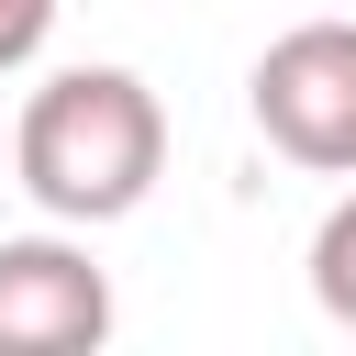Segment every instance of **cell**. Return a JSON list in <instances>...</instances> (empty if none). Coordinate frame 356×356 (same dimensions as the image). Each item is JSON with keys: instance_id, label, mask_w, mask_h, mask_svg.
I'll use <instances>...</instances> for the list:
<instances>
[{"instance_id": "obj_1", "label": "cell", "mask_w": 356, "mask_h": 356, "mask_svg": "<svg viewBox=\"0 0 356 356\" xmlns=\"http://www.w3.org/2000/svg\"><path fill=\"white\" fill-rule=\"evenodd\" d=\"M156 167H167V111L134 67H56L11 122V178L33 189V211L78 234L145 211Z\"/></svg>"}, {"instance_id": "obj_2", "label": "cell", "mask_w": 356, "mask_h": 356, "mask_svg": "<svg viewBox=\"0 0 356 356\" xmlns=\"http://www.w3.org/2000/svg\"><path fill=\"white\" fill-rule=\"evenodd\" d=\"M256 134L312 167V178H356V22H289L256 78H245Z\"/></svg>"}, {"instance_id": "obj_4", "label": "cell", "mask_w": 356, "mask_h": 356, "mask_svg": "<svg viewBox=\"0 0 356 356\" xmlns=\"http://www.w3.org/2000/svg\"><path fill=\"white\" fill-rule=\"evenodd\" d=\"M312 300H323V323L356 334V200H334L312 234Z\"/></svg>"}, {"instance_id": "obj_3", "label": "cell", "mask_w": 356, "mask_h": 356, "mask_svg": "<svg viewBox=\"0 0 356 356\" xmlns=\"http://www.w3.org/2000/svg\"><path fill=\"white\" fill-rule=\"evenodd\" d=\"M111 334V278L67 234H11L0 245V356H78Z\"/></svg>"}, {"instance_id": "obj_5", "label": "cell", "mask_w": 356, "mask_h": 356, "mask_svg": "<svg viewBox=\"0 0 356 356\" xmlns=\"http://www.w3.org/2000/svg\"><path fill=\"white\" fill-rule=\"evenodd\" d=\"M44 33H56V0H0V78H11V67H33V56H44Z\"/></svg>"}]
</instances>
